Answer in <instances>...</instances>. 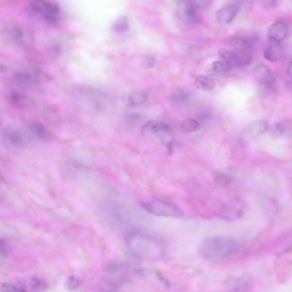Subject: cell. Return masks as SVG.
<instances>
[{
	"label": "cell",
	"mask_w": 292,
	"mask_h": 292,
	"mask_svg": "<svg viewBox=\"0 0 292 292\" xmlns=\"http://www.w3.org/2000/svg\"><path fill=\"white\" fill-rule=\"evenodd\" d=\"M32 9L37 14L50 21L58 19L60 15L58 6L55 3L45 0H37L33 2Z\"/></svg>",
	"instance_id": "277c9868"
},
{
	"label": "cell",
	"mask_w": 292,
	"mask_h": 292,
	"mask_svg": "<svg viewBox=\"0 0 292 292\" xmlns=\"http://www.w3.org/2000/svg\"><path fill=\"white\" fill-rule=\"evenodd\" d=\"M144 128L149 129L157 135H163L170 132V127L166 123L162 122H150L144 126Z\"/></svg>",
	"instance_id": "2e32d148"
},
{
	"label": "cell",
	"mask_w": 292,
	"mask_h": 292,
	"mask_svg": "<svg viewBox=\"0 0 292 292\" xmlns=\"http://www.w3.org/2000/svg\"><path fill=\"white\" fill-rule=\"evenodd\" d=\"M190 95L186 90L175 89L171 94V98L173 101L178 103H185L190 99Z\"/></svg>",
	"instance_id": "ac0fdd59"
},
{
	"label": "cell",
	"mask_w": 292,
	"mask_h": 292,
	"mask_svg": "<svg viewBox=\"0 0 292 292\" xmlns=\"http://www.w3.org/2000/svg\"><path fill=\"white\" fill-rule=\"evenodd\" d=\"M268 129V125L264 120H258L254 122L251 127L252 136L257 137L266 133Z\"/></svg>",
	"instance_id": "7402d4cb"
},
{
	"label": "cell",
	"mask_w": 292,
	"mask_h": 292,
	"mask_svg": "<svg viewBox=\"0 0 292 292\" xmlns=\"http://www.w3.org/2000/svg\"><path fill=\"white\" fill-rule=\"evenodd\" d=\"M254 76L255 79L260 85L266 88H271L273 86V77L266 66H257L254 70Z\"/></svg>",
	"instance_id": "30bf717a"
},
{
	"label": "cell",
	"mask_w": 292,
	"mask_h": 292,
	"mask_svg": "<svg viewBox=\"0 0 292 292\" xmlns=\"http://www.w3.org/2000/svg\"><path fill=\"white\" fill-rule=\"evenodd\" d=\"M241 7V2L236 1L224 6L216 14L217 23L221 25L229 24L236 18Z\"/></svg>",
	"instance_id": "52a82bcc"
},
{
	"label": "cell",
	"mask_w": 292,
	"mask_h": 292,
	"mask_svg": "<svg viewBox=\"0 0 292 292\" xmlns=\"http://www.w3.org/2000/svg\"><path fill=\"white\" fill-rule=\"evenodd\" d=\"M214 175L216 182L217 184H220V185L226 186L230 182V177L227 175L226 174L220 172V171H214Z\"/></svg>",
	"instance_id": "cb8c5ba5"
},
{
	"label": "cell",
	"mask_w": 292,
	"mask_h": 292,
	"mask_svg": "<svg viewBox=\"0 0 292 292\" xmlns=\"http://www.w3.org/2000/svg\"><path fill=\"white\" fill-rule=\"evenodd\" d=\"M239 203L237 201H232L221 208L219 215L224 219H232L239 214Z\"/></svg>",
	"instance_id": "4fadbf2b"
},
{
	"label": "cell",
	"mask_w": 292,
	"mask_h": 292,
	"mask_svg": "<svg viewBox=\"0 0 292 292\" xmlns=\"http://www.w3.org/2000/svg\"><path fill=\"white\" fill-rule=\"evenodd\" d=\"M10 99H11L12 103L19 105V104L22 103L23 98L22 96L19 95V93H13L10 97Z\"/></svg>",
	"instance_id": "83f0119b"
},
{
	"label": "cell",
	"mask_w": 292,
	"mask_h": 292,
	"mask_svg": "<svg viewBox=\"0 0 292 292\" xmlns=\"http://www.w3.org/2000/svg\"><path fill=\"white\" fill-rule=\"evenodd\" d=\"M198 5L195 0H182L178 4L179 14L184 22L194 24L199 20Z\"/></svg>",
	"instance_id": "8992f818"
},
{
	"label": "cell",
	"mask_w": 292,
	"mask_h": 292,
	"mask_svg": "<svg viewBox=\"0 0 292 292\" xmlns=\"http://www.w3.org/2000/svg\"><path fill=\"white\" fill-rule=\"evenodd\" d=\"M233 67L230 63L222 59L214 62L211 65V69L216 73L226 74L231 71Z\"/></svg>",
	"instance_id": "d6986e66"
},
{
	"label": "cell",
	"mask_w": 292,
	"mask_h": 292,
	"mask_svg": "<svg viewBox=\"0 0 292 292\" xmlns=\"http://www.w3.org/2000/svg\"><path fill=\"white\" fill-rule=\"evenodd\" d=\"M288 33L287 23L283 20H278L268 29V38L273 43H279L286 39Z\"/></svg>",
	"instance_id": "9c48e42d"
},
{
	"label": "cell",
	"mask_w": 292,
	"mask_h": 292,
	"mask_svg": "<svg viewBox=\"0 0 292 292\" xmlns=\"http://www.w3.org/2000/svg\"><path fill=\"white\" fill-rule=\"evenodd\" d=\"M291 131L290 124L287 122H279L274 124L272 127L271 134L274 137L286 136Z\"/></svg>",
	"instance_id": "e0dca14e"
},
{
	"label": "cell",
	"mask_w": 292,
	"mask_h": 292,
	"mask_svg": "<svg viewBox=\"0 0 292 292\" xmlns=\"http://www.w3.org/2000/svg\"><path fill=\"white\" fill-rule=\"evenodd\" d=\"M129 28L128 20L125 18H121L117 20L115 25V29L117 32H125Z\"/></svg>",
	"instance_id": "d4e9b609"
},
{
	"label": "cell",
	"mask_w": 292,
	"mask_h": 292,
	"mask_svg": "<svg viewBox=\"0 0 292 292\" xmlns=\"http://www.w3.org/2000/svg\"><path fill=\"white\" fill-rule=\"evenodd\" d=\"M287 73L288 75L292 78V61L289 63L287 66Z\"/></svg>",
	"instance_id": "f546056e"
},
{
	"label": "cell",
	"mask_w": 292,
	"mask_h": 292,
	"mask_svg": "<svg viewBox=\"0 0 292 292\" xmlns=\"http://www.w3.org/2000/svg\"><path fill=\"white\" fill-rule=\"evenodd\" d=\"M200 124L197 120L193 119H187L181 123V128L184 133H190L199 130Z\"/></svg>",
	"instance_id": "ffe728a7"
},
{
	"label": "cell",
	"mask_w": 292,
	"mask_h": 292,
	"mask_svg": "<svg viewBox=\"0 0 292 292\" xmlns=\"http://www.w3.org/2000/svg\"><path fill=\"white\" fill-rule=\"evenodd\" d=\"M148 99V94L144 90L134 92L130 95L129 98L130 106L136 107L142 105Z\"/></svg>",
	"instance_id": "9a60e30c"
},
{
	"label": "cell",
	"mask_w": 292,
	"mask_h": 292,
	"mask_svg": "<svg viewBox=\"0 0 292 292\" xmlns=\"http://www.w3.org/2000/svg\"><path fill=\"white\" fill-rule=\"evenodd\" d=\"M29 129L36 136L40 139L44 138L47 135L46 130L41 124L33 122L30 124Z\"/></svg>",
	"instance_id": "603a6c76"
},
{
	"label": "cell",
	"mask_w": 292,
	"mask_h": 292,
	"mask_svg": "<svg viewBox=\"0 0 292 292\" xmlns=\"http://www.w3.org/2000/svg\"><path fill=\"white\" fill-rule=\"evenodd\" d=\"M150 214L155 215L170 217H182L184 214L178 206L172 201L156 199L143 203L142 206Z\"/></svg>",
	"instance_id": "3957f363"
},
{
	"label": "cell",
	"mask_w": 292,
	"mask_h": 292,
	"mask_svg": "<svg viewBox=\"0 0 292 292\" xmlns=\"http://www.w3.org/2000/svg\"><path fill=\"white\" fill-rule=\"evenodd\" d=\"M3 136L10 144L15 146H25L29 142V137L19 131H5Z\"/></svg>",
	"instance_id": "8fae6325"
},
{
	"label": "cell",
	"mask_w": 292,
	"mask_h": 292,
	"mask_svg": "<svg viewBox=\"0 0 292 292\" xmlns=\"http://www.w3.org/2000/svg\"><path fill=\"white\" fill-rule=\"evenodd\" d=\"M13 79L20 85H30L36 83V79L28 74L17 73L13 76Z\"/></svg>",
	"instance_id": "44dd1931"
},
{
	"label": "cell",
	"mask_w": 292,
	"mask_h": 292,
	"mask_svg": "<svg viewBox=\"0 0 292 292\" xmlns=\"http://www.w3.org/2000/svg\"><path fill=\"white\" fill-rule=\"evenodd\" d=\"M195 86L197 89L210 91L215 87V82L210 77L200 76L196 78L195 81Z\"/></svg>",
	"instance_id": "5bb4252c"
},
{
	"label": "cell",
	"mask_w": 292,
	"mask_h": 292,
	"mask_svg": "<svg viewBox=\"0 0 292 292\" xmlns=\"http://www.w3.org/2000/svg\"><path fill=\"white\" fill-rule=\"evenodd\" d=\"M68 284V287L70 288L75 289L79 287V283L78 280H77V278L72 277L69 278Z\"/></svg>",
	"instance_id": "f1b7e54d"
},
{
	"label": "cell",
	"mask_w": 292,
	"mask_h": 292,
	"mask_svg": "<svg viewBox=\"0 0 292 292\" xmlns=\"http://www.w3.org/2000/svg\"><path fill=\"white\" fill-rule=\"evenodd\" d=\"M257 42V36L253 34L234 35L225 40L227 45L242 49L253 48Z\"/></svg>",
	"instance_id": "ba28073f"
},
{
	"label": "cell",
	"mask_w": 292,
	"mask_h": 292,
	"mask_svg": "<svg viewBox=\"0 0 292 292\" xmlns=\"http://www.w3.org/2000/svg\"><path fill=\"white\" fill-rule=\"evenodd\" d=\"M284 50L283 47L278 43H273V45L268 46L264 50V57L268 61L276 62L280 61L283 58Z\"/></svg>",
	"instance_id": "7c38bea8"
},
{
	"label": "cell",
	"mask_w": 292,
	"mask_h": 292,
	"mask_svg": "<svg viewBox=\"0 0 292 292\" xmlns=\"http://www.w3.org/2000/svg\"><path fill=\"white\" fill-rule=\"evenodd\" d=\"M219 55L221 59L226 60L233 66H246L252 62L251 56L244 52L221 49L219 52Z\"/></svg>",
	"instance_id": "5b68a950"
},
{
	"label": "cell",
	"mask_w": 292,
	"mask_h": 292,
	"mask_svg": "<svg viewBox=\"0 0 292 292\" xmlns=\"http://www.w3.org/2000/svg\"><path fill=\"white\" fill-rule=\"evenodd\" d=\"M241 250L237 241L228 237H211L204 239L199 247L200 253L207 260L222 261L235 256Z\"/></svg>",
	"instance_id": "7a4b0ae2"
},
{
	"label": "cell",
	"mask_w": 292,
	"mask_h": 292,
	"mask_svg": "<svg viewBox=\"0 0 292 292\" xmlns=\"http://www.w3.org/2000/svg\"><path fill=\"white\" fill-rule=\"evenodd\" d=\"M127 243L131 253L139 259L157 260L165 254L163 241L149 234L134 232L127 237Z\"/></svg>",
	"instance_id": "6da1fadb"
},
{
	"label": "cell",
	"mask_w": 292,
	"mask_h": 292,
	"mask_svg": "<svg viewBox=\"0 0 292 292\" xmlns=\"http://www.w3.org/2000/svg\"><path fill=\"white\" fill-rule=\"evenodd\" d=\"M156 64V60L151 56L144 57L142 61V66L144 68L150 69Z\"/></svg>",
	"instance_id": "4316f807"
},
{
	"label": "cell",
	"mask_w": 292,
	"mask_h": 292,
	"mask_svg": "<svg viewBox=\"0 0 292 292\" xmlns=\"http://www.w3.org/2000/svg\"><path fill=\"white\" fill-rule=\"evenodd\" d=\"M258 2L262 8L271 9L277 5L278 0H258Z\"/></svg>",
	"instance_id": "484cf974"
}]
</instances>
